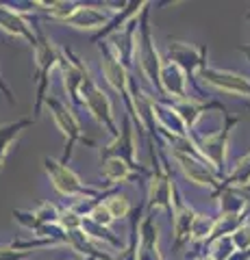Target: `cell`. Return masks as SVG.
Listing matches in <instances>:
<instances>
[{
  "instance_id": "obj_1",
  "label": "cell",
  "mask_w": 250,
  "mask_h": 260,
  "mask_svg": "<svg viewBox=\"0 0 250 260\" xmlns=\"http://www.w3.org/2000/svg\"><path fill=\"white\" fill-rule=\"evenodd\" d=\"M48 169H52V182H54V186H57L61 193L72 195V193H76L80 189L78 178L72 174L70 169H66V167H54V162H48Z\"/></svg>"
},
{
  "instance_id": "obj_2",
  "label": "cell",
  "mask_w": 250,
  "mask_h": 260,
  "mask_svg": "<svg viewBox=\"0 0 250 260\" xmlns=\"http://www.w3.org/2000/svg\"><path fill=\"white\" fill-rule=\"evenodd\" d=\"M207 78L211 80V83H215V85L229 89V91H244V93L250 91V87H248L246 80L233 76V74H217V72H207Z\"/></svg>"
},
{
  "instance_id": "obj_3",
  "label": "cell",
  "mask_w": 250,
  "mask_h": 260,
  "mask_svg": "<svg viewBox=\"0 0 250 260\" xmlns=\"http://www.w3.org/2000/svg\"><path fill=\"white\" fill-rule=\"evenodd\" d=\"M87 104H90V109L96 117L100 121H104L109 128H111V115H109V100L104 98V93H100L98 89H94V91L87 95Z\"/></svg>"
},
{
  "instance_id": "obj_4",
  "label": "cell",
  "mask_w": 250,
  "mask_h": 260,
  "mask_svg": "<svg viewBox=\"0 0 250 260\" xmlns=\"http://www.w3.org/2000/svg\"><path fill=\"white\" fill-rule=\"evenodd\" d=\"M179 160H181V165L185 169V174H187L193 182H198V184H211L213 182L211 174H209L203 165H198L193 158H187V156H183V154H179Z\"/></svg>"
},
{
  "instance_id": "obj_5",
  "label": "cell",
  "mask_w": 250,
  "mask_h": 260,
  "mask_svg": "<svg viewBox=\"0 0 250 260\" xmlns=\"http://www.w3.org/2000/svg\"><path fill=\"white\" fill-rule=\"evenodd\" d=\"M68 20L72 24H76V26H80V28H94V26H98L100 22H104V18L100 13H96L94 9H85V7L74 9V15H70Z\"/></svg>"
},
{
  "instance_id": "obj_6",
  "label": "cell",
  "mask_w": 250,
  "mask_h": 260,
  "mask_svg": "<svg viewBox=\"0 0 250 260\" xmlns=\"http://www.w3.org/2000/svg\"><path fill=\"white\" fill-rule=\"evenodd\" d=\"M0 24H3L7 30L18 32V35H26L29 39H33V42H35V37L31 35V30H29V26H26V22H24L20 15H13V13H9V11H3V13H0Z\"/></svg>"
},
{
  "instance_id": "obj_7",
  "label": "cell",
  "mask_w": 250,
  "mask_h": 260,
  "mask_svg": "<svg viewBox=\"0 0 250 260\" xmlns=\"http://www.w3.org/2000/svg\"><path fill=\"white\" fill-rule=\"evenodd\" d=\"M104 74H107L109 83L114 85L116 89H124V87H126L124 70L120 68V63H116L114 59H107V61H104Z\"/></svg>"
},
{
  "instance_id": "obj_8",
  "label": "cell",
  "mask_w": 250,
  "mask_h": 260,
  "mask_svg": "<svg viewBox=\"0 0 250 260\" xmlns=\"http://www.w3.org/2000/svg\"><path fill=\"white\" fill-rule=\"evenodd\" d=\"M54 111H57V113H54V117H57V121H59V124H61L63 128H66L63 133L70 135V137H78V126H76L74 117H72L70 113H68L66 109H61V107H54Z\"/></svg>"
},
{
  "instance_id": "obj_9",
  "label": "cell",
  "mask_w": 250,
  "mask_h": 260,
  "mask_svg": "<svg viewBox=\"0 0 250 260\" xmlns=\"http://www.w3.org/2000/svg\"><path fill=\"white\" fill-rule=\"evenodd\" d=\"M104 174H107L111 180H124V178L128 176V167L120 158H114V160L107 162V167H104Z\"/></svg>"
},
{
  "instance_id": "obj_10",
  "label": "cell",
  "mask_w": 250,
  "mask_h": 260,
  "mask_svg": "<svg viewBox=\"0 0 250 260\" xmlns=\"http://www.w3.org/2000/svg\"><path fill=\"white\" fill-rule=\"evenodd\" d=\"M107 210L111 213V217H124L128 210V202L124 195H118V198H111L107 202Z\"/></svg>"
}]
</instances>
